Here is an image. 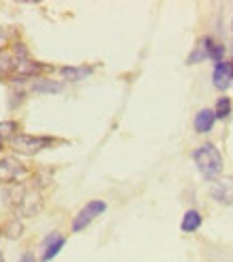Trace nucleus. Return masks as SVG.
<instances>
[{
    "label": "nucleus",
    "instance_id": "obj_1",
    "mask_svg": "<svg viewBox=\"0 0 233 262\" xmlns=\"http://www.w3.org/2000/svg\"><path fill=\"white\" fill-rule=\"evenodd\" d=\"M193 159H195L197 170L201 172V177L205 181H214L220 177V172H223V155H220V150L214 144H210V142L201 144L193 152Z\"/></svg>",
    "mask_w": 233,
    "mask_h": 262
},
{
    "label": "nucleus",
    "instance_id": "obj_2",
    "mask_svg": "<svg viewBox=\"0 0 233 262\" xmlns=\"http://www.w3.org/2000/svg\"><path fill=\"white\" fill-rule=\"evenodd\" d=\"M51 144V138H45V136H30V134H15L13 138L9 140V146L13 148L19 155H37L43 148H47Z\"/></svg>",
    "mask_w": 233,
    "mask_h": 262
},
{
    "label": "nucleus",
    "instance_id": "obj_3",
    "mask_svg": "<svg viewBox=\"0 0 233 262\" xmlns=\"http://www.w3.org/2000/svg\"><path fill=\"white\" fill-rule=\"evenodd\" d=\"M105 211H107L105 200H90L88 204H84V206H82V211L73 217L71 230H73V232H82V230H86V228L90 226L98 215H103Z\"/></svg>",
    "mask_w": 233,
    "mask_h": 262
},
{
    "label": "nucleus",
    "instance_id": "obj_4",
    "mask_svg": "<svg viewBox=\"0 0 233 262\" xmlns=\"http://www.w3.org/2000/svg\"><path fill=\"white\" fill-rule=\"evenodd\" d=\"M26 174H28L26 166H21L17 159H13V157L0 159V183H3V185L15 183V181H19L21 177H26Z\"/></svg>",
    "mask_w": 233,
    "mask_h": 262
},
{
    "label": "nucleus",
    "instance_id": "obj_5",
    "mask_svg": "<svg viewBox=\"0 0 233 262\" xmlns=\"http://www.w3.org/2000/svg\"><path fill=\"white\" fill-rule=\"evenodd\" d=\"M210 195L223 206H231L233 204V177H225L212 183L210 187Z\"/></svg>",
    "mask_w": 233,
    "mask_h": 262
},
{
    "label": "nucleus",
    "instance_id": "obj_6",
    "mask_svg": "<svg viewBox=\"0 0 233 262\" xmlns=\"http://www.w3.org/2000/svg\"><path fill=\"white\" fill-rule=\"evenodd\" d=\"M43 206V198L37 189H26L24 198H21V204H19V213L24 217H35Z\"/></svg>",
    "mask_w": 233,
    "mask_h": 262
},
{
    "label": "nucleus",
    "instance_id": "obj_7",
    "mask_svg": "<svg viewBox=\"0 0 233 262\" xmlns=\"http://www.w3.org/2000/svg\"><path fill=\"white\" fill-rule=\"evenodd\" d=\"M233 80V64L223 60V62H218L214 64V71H212V82L218 91H227L229 89V84Z\"/></svg>",
    "mask_w": 233,
    "mask_h": 262
},
{
    "label": "nucleus",
    "instance_id": "obj_8",
    "mask_svg": "<svg viewBox=\"0 0 233 262\" xmlns=\"http://www.w3.org/2000/svg\"><path fill=\"white\" fill-rule=\"evenodd\" d=\"M64 236L62 234H58V232H51L47 238H45V243H43V256H41V260L43 262H49L51 258H56L58 254H60V249L64 247Z\"/></svg>",
    "mask_w": 233,
    "mask_h": 262
},
{
    "label": "nucleus",
    "instance_id": "obj_9",
    "mask_svg": "<svg viewBox=\"0 0 233 262\" xmlns=\"http://www.w3.org/2000/svg\"><path fill=\"white\" fill-rule=\"evenodd\" d=\"M216 123V114L212 107H203V110H199L195 114V131L197 134H210Z\"/></svg>",
    "mask_w": 233,
    "mask_h": 262
},
{
    "label": "nucleus",
    "instance_id": "obj_10",
    "mask_svg": "<svg viewBox=\"0 0 233 262\" xmlns=\"http://www.w3.org/2000/svg\"><path fill=\"white\" fill-rule=\"evenodd\" d=\"M212 43H214L212 37H201V39H199V43L195 46V50L188 54L186 64H197V62L210 58V48H212Z\"/></svg>",
    "mask_w": 233,
    "mask_h": 262
},
{
    "label": "nucleus",
    "instance_id": "obj_11",
    "mask_svg": "<svg viewBox=\"0 0 233 262\" xmlns=\"http://www.w3.org/2000/svg\"><path fill=\"white\" fill-rule=\"evenodd\" d=\"M201 222H203L201 213L195 211V209H191V211H186V213H184L180 228H182V232H197L199 228H201Z\"/></svg>",
    "mask_w": 233,
    "mask_h": 262
},
{
    "label": "nucleus",
    "instance_id": "obj_12",
    "mask_svg": "<svg viewBox=\"0 0 233 262\" xmlns=\"http://www.w3.org/2000/svg\"><path fill=\"white\" fill-rule=\"evenodd\" d=\"M11 67H13L19 75H32V73H37L41 69V64L32 62L28 56H15L13 62H11Z\"/></svg>",
    "mask_w": 233,
    "mask_h": 262
},
{
    "label": "nucleus",
    "instance_id": "obj_13",
    "mask_svg": "<svg viewBox=\"0 0 233 262\" xmlns=\"http://www.w3.org/2000/svg\"><path fill=\"white\" fill-rule=\"evenodd\" d=\"M60 73H62V78H64V80L80 82V80H86L88 75L92 73V67H62Z\"/></svg>",
    "mask_w": 233,
    "mask_h": 262
},
{
    "label": "nucleus",
    "instance_id": "obj_14",
    "mask_svg": "<svg viewBox=\"0 0 233 262\" xmlns=\"http://www.w3.org/2000/svg\"><path fill=\"white\" fill-rule=\"evenodd\" d=\"M32 91L35 93H60L62 91V82H54V80H47V78H39L32 82Z\"/></svg>",
    "mask_w": 233,
    "mask_h": 262
},
{
    "label": "nucleus",
    "instance_id": "obj_15",
    "mask_svg": "<svg viewBox=\"0 0 233 262\" xmlns=\"http://www.w3.org/2000/svg\"><path fill=\"white\" fill-rule=\"evenodd\" d=\"M3 232L7 238H19L21 232H24V226H21L19 217H11V220L7 222V226L3 228Z\"/></svg>",
    "mask_w": 233,
    "mask_h": 262
},
{
    "label": "nucleus",
    "instance_id": "obj_16",
    "mask_svg": "<svg viewBox=\"0 0 233 262\" xmlns=\"http://www.w3.org/2000/svg\"><path fill=\"white\" fill-rule=\"evenodd\" d=\"M19 125L15 123V121H3V123H0V142H3L5 138H13L15 134H19Z\"/></svg>",
    "mask_w": 233,
    "mask_h": 262
},
{
    "label": "nucleus",
    "instance_id": "obj_17",
    "mask_svg": "<svg viewBox=\"0 0 233 262\" xmlns=\"http://www.w3.org/2000/svg\"><path fill=\"white\" fill-rule=\"evenodd\" d=\"M214 114H216V118H227L231 114V99L229 97H220V99L216 101Z\"/></svg>",
    "mask_w": 233,
    "mask_h": 262
},
{
    "label": "nucleus",
    "instance_id": "obj_18",
    "mask_svg": "<svg viewBox=\"0 0 233 262\" xmlns=\"http://www.w3.org/2000/svg\"><path fill=\"white\" fill-rule=\"evenodd\" d=\"M223 56H225V46H220V43H212V48H210V58L218 64V62H223Z\"/></svg>",
    "mask_w": 233,
    "mask_h": 262
},
{
    "label": "nucleus",
    "instance_id": "obj_19",
    "mask_svg": "<svg viewBox=\"0 0 233 262\" xmlns=\"http://www.w3.org/2000/svg\"><path fill=\"white\" fill-rule=\"evenodd\" d=\"M7 43H9V35H7V30H5V28H0V50L7 48Z\"/></svg>",
    "mask_w": 233,
    "mask_h": 262
},
{
    "label": "nucleus",
    "instance_id": "obj_20",
    "mask_svg": "<svg viewBox=\"0 0 233 262\" xmlns=\"http://www.w3.org/2000/svg\"><path fill=\"white\" fill-rule=\"evenodd\" d=\"M19 262H37V260H35V256H32V254H24L19 258Z\"/></svg>",
    "mask_w": 233,
    "mask_h": 262
},
{
    "label": "nucleus",
    "instance_id": "obj_21",
    "mask_svg": "<svg viewBox=\"0 0 233 262\" xmlns=\"http://www.w3.org/2000/svg\"><path fill=\"white\" fill-rule=\"evenodd\" d=\"M0 262H5V258H3V252H0Z\"/></svg>",
    "mask_w": 233,
    "mask_h": 262
},
{
    "label": "nucleus",
    "instance_id": "obj_22",
    "mask_svg": "<svg viewBox=\"0 0 233 262\" xmlns=\"http://www.w3.org/2000/svg\"><path fill=\"white\" fill-rule=\"evenodd\" d=\"M231 32H233V19H231Z\"/></svg>",
    "mask_w": 233,
    "mask_h": 262
},
{
    "label": "nucleus",
    "instance_id": "obj_23",
    "mask_svg": "<svg viewBox=\"0 0 233 262\" xmlns=\"http://www.w3.org/2000/svg\"><path fill=\"white\" fill-rule=\"evenodd\" d=\"M0 232H3V228H0Z\"/></svg>",
    "mask_w": 233,
    "mask_h": 262
},
{
    "label": "nucleus",
    "instance_id": "obj_24",
    "mask_svg": "<svg viewBox=\"0 0 233 262\" xmlns=\"http://www.w3.org/2000/svg\"><path fill=\"white\" fill-rule=\"evenodd\" d=\"M0 62H3V60H0ZM0 67H3V64H0Z\"/></svg>",
    "mask_w": 233,
    "mask_h": 262
},
{
    "label": "nucleus",
    "instance_id": "obj_25",
    "mask_svg": "<svg viewBox=\"0 0 233 262\" xmlns=\"http://www.w3.org/2000/svg\"><path fill=\"white\" fill-rule=\"evenodd\" d=\"M231 52H233V48H231Z\"/></svg>",
    "mask_w": 233,
    "mask_h": 262
}]
</instances>
